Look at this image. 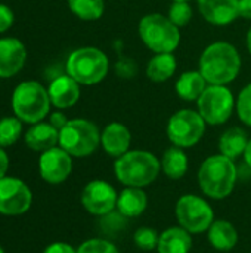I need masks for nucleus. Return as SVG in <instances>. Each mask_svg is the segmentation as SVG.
Here are the masks:
<instances>
[{"mask_svg": "<svg viewBox=\"0 0 251 253\" xmlns=\"http://www.w3.org/2000/svg\"><path fill=\"white\" fill-rule=\"evenodd\" d=\"M240 70L241 56L237 47L228 42H215L201 53L198 71L209 84L226 86L237 79Z\"/></svg>", "mask_w": 251, "mask_h": 253, "instance_id": "obj_1", "label": "nucleus"}, {"mask_svg": "<svg viewBox=\"0 0 251 253\" xmlns=\"http://www.w3.org/2000/svg\"><path fill=\"white\" fill-rule=\"evenodd\" d=\"M160 172L161 162L145 150H129L114 163L115 178L124 187L145 188L158 178Z\"/></svg>", "mask_w": 251, "mask_h": 253, "instance_id": "obj_2", "label": "nucleus"}, {"mask_svg": "<svg viewBox=\"0 0 251 253\" xmlns=\"http://www.w3.org/2000/svg\"><path fill=\"white\" fill-rule=\"evenodd\" d=\"M237 176L238 173L234 160L223 154H215L201 163L198 170V184L207 197L223 200L234 191Z\"/></svg>", "mask_w": 251, "mask_h": 253, "instance_id": "obj_3", "label": "nucleus"}, {"mask_svg": "<svg viewBox=\"0 0 251 253\" xmlns=\"http://www.w3.org/2000/svg\"><path fill=\"white\" fill-rule=\"evenodd\" d=\"M139 37L154 53H173L180 42V31L169 16L148 13L139 21Z\"/></svg>", "mask_w": 251, "mask_h": 253, "instance_id": "obj_4", "label": "nucleus"}, {"mask_svg": "<svg viewBox=\"0 0 251 253\" xmlns=\"http://www.w3.org/2000/svg\"><path fill=\"white\" fill-rule=\"evenodd\" d=\"M109 61L98 47H80L67 59V73L77 83L92 86L105 79L108 74Z\"/></svg>", "mask_w": 251, "mask_h": 253, "instance_id": "obj_5", "label": "nucleus"}, {"mask_svg": "<svg viewBox=\"0 0 251 253\" xmlns=\"http://www.w3.org/2000/svg\"><path fill=\"white\" fill-rule=\"evenodd\" d=\"M49 92L37 82L21 83L12 96L15 116L25 123H40L50 108Z\"/></svg>", "mask_w": 251, "mask_h": 253, "instance_id": "obj_6", "label": "nucleus"}, {"mask_svg": "<svg viewBox=\"0 0 251 253\" xmlns=\"http://www.w3.org/2000/svg\"><path fill=\"white\" fill-rule=\"evenodd\" d=\"M101 144V133L95 123L84 119L68 120L59 130V147L72 157H87Z\"/></svg>", "mask_w": 251, "mask_h": 253, "instance_id": "obj_7", "label": "nucleus"}, {"mask_svg": "<svg viewBox=\"0 0 251 253\" xmlns=\"http://www.w3.org/2000/svg\"><path fill=\"white\" fill-rule=\"evenodd\" d=\"M206 132V122L198 111L185 108L176 111L167 122V138L180 148L197 145Z\"/></svg>", "mask_w": 251, "mask_h": 253, "instance_id": "obj_8", "label": "nucleus"}, {"mask_svg": "<svg viewBox=\"0 0 251 253\" xmlns=\"http://www.w3.org/2000/svg\"><path fill=\"white\" fill-rule=\"evenodd\" d=\"M175 215L182 228L191 234H201L210 228L215 221V212L212 206L200 196L185 194L175 208Z\"/></svg>", "mask_w": 251, "mask_h": 253, "instance_id": "obj_9", "label": "nucleus"}, {"mask_svg": "<svg viewBox=\"0 0 251 253\" xmlns=\"http://www.w3.org/2000/svg\"><path fill=\"white\" fill-rule=\"evenodd\" d=\"M198 113L207 125L219 126L229 120L235 99L232 92L222 84H210L197 101Z\"/></svg>", "mask_w": 251, "mask_h": 253, "instance_id": "obj_10", "label": "nucleus"}, {"mask_svg": "<svg viewBox=\"0 0 251 253\" xmlns=\"http://www.w3.org/2000/svg\"><path fill=\"white\" fill-rule=\"evenodd\" d=\"M118 193L115 188L102 179L90 181L81 191L83 208L96 216H105L117 208Z\"/></svg>", "mask_w": 251, "mask_h": 253, "instance_id": "obj_11", "label": "nucleus"}, {"mask_svg": "<svg viewBox=\"0 0 251 253\" xmlns=\"http://www.w3.org/2000/svg\"><path fill=\"white\" fill-rule=\"evenodd\" d=\"M33 194L25 182L16 178L0 179V213L16 216L31 208Z\"/></svg>", "mask_w": 251, "mask_h": 253, "instance_id": "obj_12", "label": "nucleus"}, {"mask_svg": "<svg viewBox=\"0 0 251 253\" xmlns=\"http://www.w3.org/2000/svg\"><path fill=\"white\" fill-rule=\"evenodd\" d=\"M72 156H70L61 147H53L47 151H43L38 160L40 176L52 185L62 184L72 170Z\"/></svg>", "mask_w": 251, "mask_h": 253, "instance_id": "obj_13", "label": "nucleus"}, {"mask_svg": "<svg viewBox=\"0 0 251 253\" xmlns=\"http://www.w3.org/2000/svg\"><path fill=\"white\" fill-rule=\"evenodd\" d=\"M200 13L213 25H229L240 16L238 0H197Z\"/></svg>", "mask_w": 251, "mask_h": 253, "instance_id": "obj_14", "label": "nucleus"}, {"mask_svg": "<svg viewBox=\"0 0 251 253\" xmlns=\"http://www.w3.org/2000/svg\"><path fill=\"white\" fill-rule=\"evenodd\" d=\"M27 52L18 39H0V77L15 76L25 62Z\"/></svg>", "mask_w": 251, "mask_h": 253, "instance_id": "obj_15", "label": "nucleus"}, {"mask_svg": "<svg viewBox=\"0 0 251 253\" xmlns=\"http://www.w3.org/2000/svg\"><path fill=\"white\" fill-rule=\"evenodd\" d=\"M130 142H132L130 130L127 129V126L118 122L109 123L101 133V144L104 151L115 159L121 157L129 151Z\"/></svg>", "mask_w": 251, "mask_h": 253, "instance_id": "obj_16", "label": "nucleus"}, {"mask_svg": "<svg viewBox=\"0 0 251 253\" xmlns=\"http://www.w3.org/2000/svg\"><path fill=\"white\" fill-rule=\"evenodd\" d=\"M80 83H77L71 76H59L49 86L50 102L58 108H70L80 98Z\"/></svg>", "mask_w": 251, "mask_h": 253, "instance_id": "obj_17", "label": "nucleus"}, {"mask_svg": "<svg viewBox=\"0 0 251 253\" xmlns=\"http://www.w3.org/2000/svg\"><path fill=\"white\" fill-rule=\"evenodd\" d=\"M192 249V234L180 225L170 227L160 234L158 253H189Z\"/></svg>", "mask_w": 251, "mask_h": 253, "instance_id": "obj_18", "label": "nucleus"}, {"mask_svg": "<svg viewBox=\"0 0 251 253\" xmlns=\"http://www.w3.org/2000/svg\"><path fill=\"white\" fill-rule=\"evenodd\" d=\"M207 239L212 248L220 252H228L238 245V231L229 221L217 219L213 221V224L207 230Z\"/></svg>", "mask_w": 251, "mask_h": 253, "instance_id": "obj_19", "label": "nucleus"}, {"mask_svg": "<svg viewBox=\"0 0 251 253\" xmlns=\"http://www.w3.org/2000/svg\"><path fill=\"white\" fill-rule=\"evenodd\" d=\"M25 144L34 151H47L59 144V130L50 123H36L27 130Z\"/></svg>", "mask_w": 251, "mask_h": 253, "instance_id": "obj_20", "label": "nucleus"}, {"mask_svg": "<svg viewBox=\"0 0 251 253\" xmlns=\"http://www.w3.org/2000/svg\"><path fill=\"white\" fill-rule=\"evenodd\" d=\"M148 208V196L142 188L126 187L117 200V209L124 218H136Z\"/></svg>", "mask_w": 251, "mask_h": 253, "instance_id": "obj_21", "label": "nucleus"}, {"mask_svg": "<svg viewBox=\"0 0 251 253\" xmlns=\"http://www.w3.org/2000/svg\"><path fill=\"white\" fill-rule=\"evenodd\" d=\"M207 82L200 71H185L176 80L175 89L183 101H198L201 93L206 90Z\"/></svg>", "mask_w": 251, "mask_h": 253, "instance_id": "obj_22", "label": "nucleus"}, {"mask_svg": "<svg viewBox=\"0 0 251 253\" xmlns=\"http://www.w3.org/2000/svg\"><path fill=\"white\" fill-rule=\"evenodd\" d=\"M161 162L163 173L170 179H180L186 175L189 168V160L183 148L180 147H170L164 151Z\"/></svg>", "mask_w": 251, "mask_h": 253, "instance_id": "obj_23", "label": "nucleus"}, {"mask_svg": "<svg viewBox=\"0 0 251 253\" xmlns=\"http://www.w3.org/2000/svg\"><path fill=\"white\" fill-rule=\"evenodd\" d=\"M249 141L250 139L247 138L246 130H243L241 127H231L226 132H223V135L219 139L220 154L226 156L231 160H235L240 156H244Z\"/></svg>", "mask_w": 251, "mask_h": 253, "instance_id": "obj_24", "label": "nucleus"}, {"mask_svg": "<svg viewBox=\"0 0 251 253\" xmlns=\"http://www.w3.org/2000/svg\"><path fill=\"white\" fill-rule=\"evenodd\" d=\"M176 67L178 62L173 53H155L146 65V76L154 83H163L175 74Z\"/></svg>", "mask_w": 251, "mask_h": 253, "instance_id": "obj_25", "label": "nucleus"}, {"mask_svg": "<svg viewBox=\"0 0 251 253\" xmlns=\"http://www.w3.org/2000/svg\"><path fill=\"white\" fill-rule=\"evenodd\" d=\"M68 6L75 16L84 21L99 19L105 9L104 0H68Z\"/></svg>", "mask_w": 251, "mask_h": 253, "instance_id": "obj_26", "label": "nucleus"}, {"mask_svg": "<svg viewBox=\"0 0 251 253\" xmlns=\"http://www.w3.org/2000/svg\"><path fill=\"white\" fill-rule=\"evenodd\" d=\"M22 126L18 117H3L0 119V147H10L13 145L19 135Z\"/></svg>", "mask_w": 251, "mask_h": 253, "instance_id": "obj_27", "label": "nucleus"}, {"mask_svg": "<svg viewBox=\"0 0 251 253\" xmlns=\"http://www.w3.org/2000/svg\"><path fill=\"white\" fill-rule=\"evenodd\" d=\"M158 233L151 227H141L133 234V242L141 251H154L158 246Z\"/></svg>", "mask_w": 251, "mask_h": 253, "instance_id": "obj_28", "label": "nucleus"}, {"mask_svg": "<svg viewBox=\"0 0 251 253\" xmlns=\"http://www.w3.org/2000/svg\"><path fill=\"white\" fill-rule=\"evenodd\" d=\"M169 19L176 27H185L192 19V7L189 1H173L169 9Z\"/></svg>", "mask_w": 251, "mask_h": 253, "instance_id": "obj_29", "label": "nucleus"}, {"mask_svg": "<svg viewBox=\"0 0 251 253\" xmlns=\"http://www.w3.org/2000/svg\"><path fill=\"white\" fill-rule=\"evenodd\" d=\"M77 253H120L118 248L104 239H89L80 245Z\"/></svg>", "mask_w": 251, "mask_h": 253, "instance_id": "obj_30", "label": "nucleus"}, {"mask_svg": "<svg viewBox=\"0 0 251 253\" xmlns=\"http://www.w3.org/2000/svg\"><path fill=\"white\" fill-rule=\"evenodd\" d=\"M237 111L240 120L251 127V83L240 92L237 101Z\"/></svg>", "mask_w": 251, "mask_h": 253, "instance_id": "obj_31", "label": "nucleus"}, {"mask_svg": "<svg viewBox=\"0 0 251 253\" xmlns=\"http://www.w3.org/2000/svg\"><path fill=\"white\" fill-rule=\"evenodd\" d=\"M13 24V13L12 10L0 4V33H4L6 30H9Z\"/></svg>", "mask_w": 251, "mask_h": 253, "instance_id": "obj_32", "label": "nucleus"}, {"mask_svg": "<svg viewBox=\"0 0 251 253\" xmlns=\"http://www.w3.org/2000/svg\"><path fill=\"white\" fill-rule=\"evenodd\" d=\"M117 74L123 77H132L136 74V65L133 61L121 59L117 62Z\"/></svg>", "mask_w": 251, "mask_h": 253, "instance_id": "obj_33", "label": "nucleus"}, {"mask_svg": "<svg viewBox=\"0 0 251 253\" xmlns=\"http://www.w3.org/2000/svg\"><path fill=\"white\" fill-rule=\"evenodd\" d=\"M43 253H77V251L68 245V243H64V242H56V243H52L49 245Z\"/></svg>", "mask_w": 251, "mask_h": 253, "instance_id": "obj_34", "label": "nucleus"}, {"mask_svg": "<svg viewBox=\"0 0 251 253\" xmlns=\"http://www.w3.org/2000/svg\"><path fill=\"white\" fill-rule=\"evenodd\" d=\"M68 123V120H67V117L62 114V113H53L52 116H50V125L55 127V129H58V130H61L62 127H65V125Z\"/></svg>", "mask_w": 251, "mask_h": 253, "instance_id": "obj_35", "label": "nucleus"}, {"mask_svg": "<svg viewBox=\"0 0 251 253\" xmlns=\"http://www.w3.org/2000/svg\"><path fill=\"white\" fill-rule=\"evenodd\" d=\"M238 10L240 16L251 19V0H238Z\"/></svg>", "mask_w": 251, "mask_h": 253, "instance_id": "obj_36", "label": "nucleus"}, {"mask_svg": "<svg viewBox=\"0 0 251 253\" xmlns=\"http://www.w3.org/2000/svg\"><path fill=\"white\" fill-rule=\"evenodd\" d=\"M7 169H9V157L6 151L0 147V179L6 176Z\"/></svg>", "mask_w": 251, "mask_h": 253, "instance_id": "obj_37", "label": "nucleus"}, {"mask_svg": "<svg viewBox=\"0 0 251 253\" xmlns=\"http://www.w3.org/2000/svg\"><path fill=\"white\" fill-rule=\"evenodd\" d=\"M244 160H246L247 166L251 169V139L249 141L247 148H246V151H244Z\"/></svg>", "mask_w": 251, "mask_h": 253, "instance_id": "obj_38", "label": "nucleus"}, {"mask_svg": "<svg viewBox=\"0 0 251 253\" xmlns=\"http://www.w3.org/2000/svg\"><path fill=\"white\" fill-rule=\"evenodd\" d=\"M247 49H249V52L251 53V28L249 30V33H247Z\"/></svg>", "mask_w": 251, "mask_h": 253, "instance_id": "obj_39", "label": "nucleus"}, {"mask_svg": "<svg viewBox=\"0 0 251 253\" xmlns=\"http://www.w3.org/2000/svg\"><path fill=\"white\" fill-rule=\"evenodd\" d=\"M173 1H189V0H173Z\"/></svg>", "mask_w": 251, "mask_h": 253, "instance_id": "obj_40", "label": "nucleus"}, {"mask_svg": "<svg viewBox=\"0 0 251 253\" xmlns=\"http://www.w3.org/2000/svg\"><path fill=\"white\" fill-rule=\"evenodd\" d=\"M0 253H4V251H3V248L0 246Z\"/></svg>", "mask_w": 251, "mask_h": 253, "instance_id": "obj_41", "label": "nucleus"}]
</instances>
